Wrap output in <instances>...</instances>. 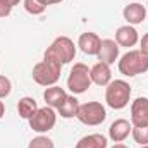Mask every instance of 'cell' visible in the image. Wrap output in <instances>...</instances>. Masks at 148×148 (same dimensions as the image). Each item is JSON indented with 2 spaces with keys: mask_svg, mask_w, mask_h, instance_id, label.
Masks as SVG:
<instances>
[{
  "mask_svg": "<svg viewBox=\"0 0 148 148\" xmlns=\"http://www.w3.org/2000/svg\"><path fill=\"white\" fill-rule=\"evenodd\" d=\"M131 131H133V124H131L129 121H126V119H117V121L112 122L110 127H109V136H110V140L114 143H122V141L129 136Z\"/></svg>",
  "mask_w": 148,
  "mask_h": 148,
  "instance_id": "obj_10",
  "label": "cell"
},
{
  "mask_svg": "<svg viewBox=\"0 0 148 148\" xmlns=\"http://www.w3.org/2000/svg\"><path fill=\"white\" fill-rule=\"evenodd\" d=\"M131 98V86L124 79H115L107 84L105 90V102L114 110H121L129 103Z\"/></svg>",
  "mask_w": 148,
  "mask_h": 148,
  "instance_id": "obj_2",
  "label": "cell"
},
{
  "mask_svg": "<svg viewBox=\"0 0 148 148\" xmlns=\"http://www.w3.org/2000/svg\"><path fill=\"white\" fill-rule=\"evenodd\" d=\"M3 114H5V105H3V102H0V119L3 117Z\"/></svg>",
  "mask_w": 148,
  "mask_h": 148,
  "instance_id": "obj_26",
  "label": "cell"
},
{
  "mask_svg": "<svg viewBox=\"0 0 148 148\" xmlns=\"http://www.w3.org/2000/svg\"><path fill=\"white\" fill-rule=\"evenodd\" d=\"M141 148H148V145H143V147H141Z\"/></svg>",
  "mask_w": 148,
  "mask_h": 148,
  "instance_id": "obj_29",
  "label": "cell"
},
{
  "mask_svg": "<svg viewBox=\"0 0 148 148\" xmlns=\"http://www.w3.org/2000/svg\"><path fill=\"white\" fill-rule=\"evenodd\" d=\"M119 71L124 76H138L148 71V55H145L141 50H129L124 53L119 60Z\"/></svg>",
  "mask_w": 148,
  "mask_h": 148,
  "instance_id": "obj_3",
  "label": "cell"
},
{
  "mask_svg": "<svg viewBox=\"0 0 148 148\" xmlns=\"http://www.w3.org/2000/svg\"><path fill=\"white\" fill-rule=\"evenodd\" d=\"M91 86V77H90V69L86 64L77 62L74 64L69 77H67V88L73 91V95H81Z\"/></svg>",
  "mask_w": 148,
  "mask_h": 148,
  "instance_id": "obj_5",
  "label": "cell"
},
{
  "mask_svg": "<svg viewBox=\"0 0 148 148\" xmlns=\"http://www.w3.org/2000/svg\"><path fill=\"white\" fill-rule=\"evenodd\" d=\"M12 12V3L9 0H0V17H7Z\"/></svg>",
  "mask_w": 148,
  "mask_h": 148,
  "instance_id": "obj_23",
  "label": "cell"
},
{
  "mask_svg": "<svg viewBox=\"0 0 148 148\" xmlns=\"http://www.w3.org/2000/svg\"><path fill=\"white\" fill-rule=\"evenodd\" d=\"M122 14H124V19L127 21V24L134 26V24H141L147 19L148 12H147V9H145V5H141L138 2H133V3H129V5L124 7Z\"/></svg>",
  "mask_w": 148,
  "mask_h": 148,
  "instance_id": "obj_12",
  "label": "cell"
},
{
  "mask_svg": "<svg viewBox=\"0 0 148 148\" xmlns=\"http://www.w3.org/2000/svg\"><path fill=\"white\" fill-rule=\"evenodd\" d=\"M28 148H55L53 147V141L47 136H36L29 141V147Z\"/></svg>",
  "mask_w": 148,
  "mask_h": 148,
  "instance_id": "obj_21",
  "label": "cell"
},
{
  "mask_svg": "<svg viewBox=\"0 0 148 148\" xmlns=\"http://www.w3.org/2000/svg\"><path fill=\"white\" fill-rule=\"evenodd\" d=\"M77 109H79V102H77V98H76L74 95H67V98L62 102V105H60L57 110H59V114H60V117H64V119H71V117H76Z\"/></svg>",
  "mask_w": 148,
  "mask_h": 148,
  "instance_id": "obj_18",
  "label": "cell"
},
{
  "mask_svg": "<svg viewBox=\"0 0 148 148\" xmlns=\"http://www.w3.org/2000/svg\"><path fill=\"white\" fill-rule=\"evenodd\" d=\"M43 98H45V102H47L48 107H52V109H59V107L62 105V102L67 98V93H66L64 88L53 84V86H48V88L45 90Z\"/></svg>",
  "mask_w": 148,
  "mask_h": 148,
  "instance_id": "obj_15",
  "label": "cell"
},
{
  "mask_svg": "<svg viewBox=\"0 0 148 148\" xmlns=\"http://www.w3.org/2000/svg\"><path fill=\"white\" fill-rule=\"evenodd\" d=\"M100 43H102L100 36L97 33H90V31L83 33L81 36L77 38V47L86 55H97L98 50H100Z\"/></svg>",
  "mask_w": 148,
  "mask_h": 148,
  "instance_id": "obj_11",
  "label": "cell"
},
{
  "mask_svg": "<svg viewBox=\"0 0 148 148\" xmlns=\"http://www.w3.org/2000/svg\"><path fill=\"white\" fill-rule=\"evenodd\" d=\"M131 134H133V140L136 143H140L141 147L148 145V126L147 127H133Z\"/></svg>",
  "mask_w": 148,
  "mask_h": 148,
  "instance_id": "obj_20",
  "label": "cell"
},
{
  "mask_svg": "<svg viewBox=\"0 0 148 148\" xmlns=\"http://www.w3.org/2000/svg\"><path fill=\"white\" fill-rule=\"evenodd\" d=\"M10 91H12V83H10V79L5 77V76H0V100L5 98V97H9Z\"/></svg>",
  "mask_w": 148,
  "mask_h": 148,
  "instance_id": "obj_22",
  "label": "cell"
},
{
  "mask_svg": "<svg viewBox=\"0 0 148 148\" xmlns=\"http://www.w3.org/2000/svg\"><path fill=\"white\" fill-rule=\"evenodd\" d=\"M131 124L133 127L148 126V98L140 97L131 103Z\"/></svg>",
  "mask_w": 148,
  "mask_h": 148,
  "instance_id": "obj_8",
  "label": "cell"
},
{
  "mask_svg": "<svg viewBox=\"0 0 148 148\" xmlns=\"http://www.w3.org/2000/svg\"><path fill=\"white\" fill-rule=\"evenodd\" d=\"M40 2H41V3H43L45 7H47V5H53V3H60L62 0H40Z\"/></svg>",
  "mask_w": 148,
  "mask_h": 148,
  "instance_id": "obj_25",
  "label": "cell"
},
{
  "mask_svg": "<svg viewBox=\"0 0 148 148\" xmlns=\"http://www.w3.org/2000/svg\"><path fill=\"white\" fill-rule=\"evenodd\" d=\"M147 5H148V0H147Z\"/></svg>",
  "mask_w": 148,
  "mask_h": 148,
  "instance_id": "obj_30",
  "label": "cell"
},
{
  "mask_svg": "<svg viewBox=\"0 0 148 148\" xmlns=\"http://www.w3.org/2000/svg\"><path fill=\"white\" fill-rule=\"evenodd\" d=\"M62 73V64L52 57H47L33 67V79L40 86H53Z\"/></svg>",
  "mask_w": 148,
  "mask_h": 148,
  "instance_id": "obj_1",
  "label": "cell"
},
{
  "mask_svg": "<svg viewBox=\"0 0 148 148\" xmlns=\"http://www.w3.org/2000/svg\"><path fill=\"white\" fill-rule=\"evenodd\" d=\"M140 50H141L145 55H148V33L143 35V38H141V47H140Z\"/></svg>",
  "mask_w": 148,
  "mask_h": 148,
  "instance_id": "obj_24",
  "label": "cell"
},
{
  "mask_svg": "<svg viewBox=\"0 0 148 148\" xmlns=\"http://www.w3.org/2000/svg\"><path fill=\"white\" fill-rule=\"evenodd\" d=\"M38 110V105H36V100L31 98V97H23L17 103V112L23 119H31L35 115V112Z\"/></svg>",
  "mask_w": 148,
  "mask_h": 148,
  "instance_id": "obj_17",
  "label": "cell"
},
{
  "mask_svg": "<svg viewBox=\"0 0 148 148\" xmlns=\"http://www.w3.org/2000/svg\"><path fill=\"white\" fill-rule=\"evenodd\" d=\"M9 2H10V3H12V7H14V5H17V3L21 2V0H9Z\"/></svg>",
  "mask_w": 148,
  "mask_h": 148,
  "instance_id": "obj_28",
  "label": "cell"
},
{
  "mask_svg": "<svg viewBox=\"0 0 148 148\" xmlns=\"http://www.w3.org/2000/svg\"><path fill=\"white\" fill-rule=\"evenodd\" d=\"M45 55H47V57H52V59H55V60H59L62 66H64V64H69V62H73L74 57H76L74 41L67 36L55 38L53 43L47 48Z\"/></svg>",
  "mask_w": 148,
  "mask_h": 148,
  "instance_id": "obj_4",
  "label": "cell"
},
{
  "mask_svg": "<svg viewBox=\"0 0 148 148\" xmlns=\"http://www.w3.org/2000/svg\"><path fill=\"white\" fill-rule=\"evenodd\" d=\"M57 122V115H55V110L48 105L41 107L35 112V115L29 119V126L33 131L36 133H48L50 129H53Z\"/></svg>",
  "mask_w": 148,
  "mask_h": 148,
  "instance_id": "obj_7",
  "label": "cell"
},
{
  "mask_svg": "<svg viewBox=\"0 0 148 148\" xmlns=\"http://www.w3.org/2000/svg\"><path fill=\"white\" fill-rule=\"evenodd\" d=\"M90 77H91V83H95L98 86H107L112 79L110 66L109 64H103V62H97L90 69Z\"/></svg>",
  "mask_w": 148,
  "mask_h": 148,
  "instance_id": "obj_13",
  "label": "cell"
},
{
  "mask_svg": "<svg viewBox=\"0 0 148 148\" xmlns=\"http://www.w3.org/2000/svg\"><path fill=\"white\" fill-rule=\"evenodd\" d=\"M115 41L119 47H134L138 43V31L134 29V26L131 24H126V26H121L117 31H115Z\"/></svg>",
  "mask_w": 148,
  "mask_h": 148,
  "instance_id": "obj_14",
  "label": "cell"
},
{
  "mask_svg": "<svg viewBox=\"0 0 148 148\" xmlns=\"http://www.w3.org/2000/svg\"><path fill=\"white\" fill-rule=\"evenodd\" d=\"M147 19H148V14H147Z\"/></svg>",
  "mask_w": 148,
  "mask_h": 148,
  "instance_id": "obj_31",
  "label": "cell"
},
{
  "mask_svg": "<svg viewBox=\"0 0 148 148\" xmlns=\"http://www.w3.org/2000/svg\"><path fill=\"white\" fill-rule=\"evenodd\" d=\"M24 9L31 14V16H40L45 12V5L40 2V0H24Z\"/></svg>",
  "mask_w": 148,
  "mask_h": 148,
  "instance_id": "obj_19",
  "label": "cell"
},
{
  "mask_svg": "<svg viewBox=\"0 0 148 148\" xmlns=\"http://www.w3.org/2000/svg\"><path fill=\"white\" fill-rule=\"evenodd\" d=\"M97 57L103 64H109V66L114 64L119 59V45H117V41L115 40H109V38L107 40H102L100 50H98Z\"/></svg>",
  "mask_w": 148,
  "mask_h": 148,
  "instance_id": "obj_9",
  "label": "cell"
},
{
  "mask_svg": "<svg viewBox=\"0 0 148 148\" xmlns=\"http://www.w3.org/2000/svg\"><path fill=\"white\" fill-rule=\"evenodd\" d=\"M112 148H127L126 145H121V143H117V145H114Z\"/></svg>",
  "mask_w": 148,
  "mask_h": 148,
  "instance_id": "obj_27",
  "label": "cell"
},
{
  "mask_svg": "<svg viewBox=\"0 0 148 148\" xmlns=\"http://www.w3.org/2000/svg\"><path fill=\"white\" fill-rule=\"evenodd\" d=\"M76 117L86 126H98L107 119V110L100 102H86L79 105Z\"/></svg>",
  "mask_w": 148,
  "mask_h": 148,
  "instance_id": "obj_6",
  "label": "cell"
},
{
  "mask_svg": "<svg viewBox=\"0 0 148 148\" xmlns=\"http://www.w3.org/2000/svg\"><path fill=\"white\" fill-rule=\"evenodd\" d=\"M76 148H107V138L100 133H93V134L83 136L76 143Z\"/></svg>",
  "mask_w": 148,
  "mask_h": 148,
  "instance_id": "obj_16",
  "label": "cell"
}]
</instances>
